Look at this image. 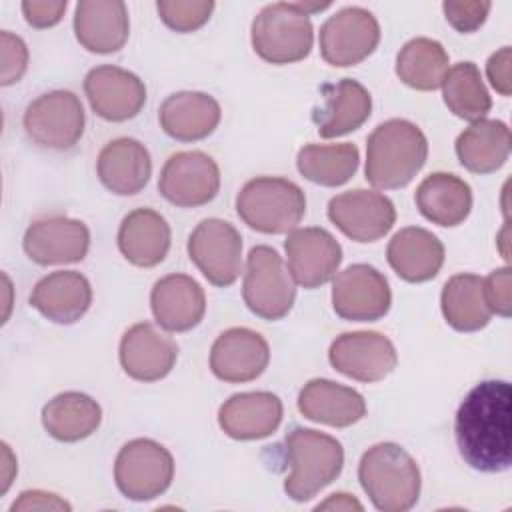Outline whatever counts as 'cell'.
<instances>
[{
  "label": "cell",
  "instance_id": "1",
  "mask_svg": "<svg viewBox=\"0 0 512 512\" xmlns=\"http://www.w3.org/2000/svg\"><path fill=\"white\" fill-rule=\"evenodd\" d=\"M512 390L506 380L476 384L454 418L458 452L474 470L496 474L512 464Z\"/></svg>",
  "mask_w": 512,
  "mask_h": 512
},
{
  "label": "cell",
  "instance_id": "2",
  "mask_svg": "<svg viewBox=\"0 0 512 512\" xmlns=\"http://www.w3.org/2000/svg\"><path fill=\"white\" fill-rule=\"evenodd\" d=\"M426 156L428 140L414 122L386 120L366 140V180L384 190L402 188L422 170Z\"/></svg>",
  "mask_w": 512,
  "mask_h": 512
},
{
  "label": "cell",
  "instance_id": "3",
  "mask_svg": "<svg viewBox=\"0 0 512 512\" xmlns=\"http://www.w3.org/2000/svg\"><path fill=\"white\" fill-rule=\"evenodd\" d=\"M358 480L370 502L382 512H406L420 496L418 464L394 442L374 444L362 454Z\"/></svg>",
  "mask_w": 512,
  "mask_h": 512
},
{
  "label": "cell",
  "instance_id": "4",
  "mask_svg": "<svg viewBox=\"0 0 512 512\" xmlns=\"http://www.w3.org/2000/svg\"><path fill=\"white\" fill-rule=\"evenodd\" d=\"M284 442L290 464L284 490L292 500L306 502L340 476L344 450L330 434L312 428H292Z\"/></svg>",
  "mask_w": 512,
  "mask_h": 512
},
{
  "label": "cell",
  "instance_id": "5",
  "mask_svg": "<svg viewBox=\"0 0 512 512\" xmlns=\"http://www.w3.org/2000/svg\"><path fill=\"white\" fill-rule=\"evenodd\" d=\"M236 212L256 232L284 234L304 218L306 196L288 178L258 176L248 180L238 192Z\"/></svg>",
  "mask_w": 512,
  "mask_h": 512
},
{
  "label": "cell",
  "instance_id": "6",
  "mask_svg": "<svg viewBox=\"0 0 512 512\" xmlns=\"http://www.w3.org/2000/svg\"><path fill=\"white\" fill-rule=\"evenodd\" d=\"M314 42L310 14L298 2H274L264 6L252 20L254 52L270 64L304 60Z\"/></svg>",
  "mask_w": 512,
  "mask_h": 512
},
{
  "label": "cell",
  "instance_id": "7",
  "mask_svg": "<svg viewBox=\"0 0 512 512\" xmlns=\"http://www.w3.org/2000/svg\"><path fill=\"white\" fill-rule=\"evenodd\" d=\"M242 298L248 310L262 320H280L290 312L296 286L274 248L260 244L248 252Z\"/></svg>",
  "mask_w": 512,
  "mask_h": 512
},
{
  "label": "cell",
  "instance_id": "8",
  "mask_svg": "<svg viewBox=\"0 0 512 512\" xmlns=\"http://www.w3.org/2000/svg\"><path fill=\"white\" fill-rule=\"evenodd\" d=\"M174 478V458L156 440L136 438L126 442L114 462L118 490L136 502L152 500L168 490Z\"/></svg>",
  "mask_w": 512,
  "mask_h": 512
},
{
  "label": "cell",
  "instance_id": "9",
  "mask_svg": "<svg viewBox=\"0 0 512 512\" xmlns=\"http://www.w3.org/2000/svg\"><path fill=\"white\" fill-rule=\"evenodd\" d=\"M84 108L70 90H52L32 100L22 124L32 142L52 150H70L84 134Z\"/></svg>",
  "mask_w": 512,
  "mask_h": 512
},
{
  "label": "cell",
  "instance_id": "10",
  "mask_svg": "<svg viewBox=\"0 0 512 512\" xmlns=\"http://www.w3.org/2000/svg\"><path fill=\"white\" fill-rule=\"evenodd\" d=\"M378 42L380 24L362 6H346L320 26V54L336 68L360 64L376 50Z\"/></svg>",
  "mask_w": 512,
  "mask_h": 512
},
{
  "label": "cell",
  "instance_id": "11",
  "mask_svg": "<svg viewBox=\"0 0 512 512\" xmlns=\"http://www.w3.org/2000/svg\"><path fill=\"white\" fill-rule=\"evenodd\" d=\"M188 256L214 286H230L242 270V236L226 220L206 218L188 236Z\"/></svg>",
  "mask_w": 512,
  "mask_h": 512
},
{
  "label": "cell",
  "instance_id": "12",
  "mask_svg": "<svg viewBox=\"0 0 512 512\" xmlns=\"http://www.w3.org/2000/svg\"><path fill=\"white\" fill-rule=\"evenodd\" d=\"M158 190L170 204L180 208L208 204L220 190V168L200 150L176 152L160 170Z\"/></svg>",
  "mask_w": 512,
  "mask_h": 512
},
{
  "label": "cell",
  "instance_id": "13",
  "mask_svg": "<svg viewBox=\"0 0 512 512\" xmlns=\"http://www.w3.org/2000/svg\"><path fill=\"white\" fill-rule=\"evenodd\" d=\"M392 292L388 280L370 264L344 268L332 284V308L350 322H374L388 314Z\"/></svg>",
  "mask_w": 512,
  "mask_h": 512
},
{
  "label": "cell",
  "instance_id": "14",
  "mask_svg": "<svg viewBox=\"0 0 512 512\" xmlns=\"http://www.w3.org/2000/svg\"><path fill=\"white\" fill-rule=\"evenodd\" d=\"M328 218L350 240L374 242L394 226L396 208L388 196L356 188L330 198Z\"/></svg>",
  "mask_w": 512,
  "mask_h": 512
},
{
  "label": "cell",
  "instance_id": "15",
  "mask_svg": "<svg viewBox=\"0 0 512 512\" xmlns=\"http://www.w3.org/2000/svg\"><path fill=\"white\" fill-rule=\"evenodd\" d=\"M330 364L358 382H378L398 364L394 344L380 332L358 330L340 334L328 350Z\"/></svg>",
  "mask_w": 512,
  "mask_h": 512
},
{
  "label": "cell",
  "instance_id": "16",
  "mask_svg": "<svg viewBox=\"0 0 512 512\" xmlns=\"http://www.w3.org/2000/svg\"><path fill=\"white\" fill-rule=\"evenodd\" d=\"M26 256L40 264H72L84 260L90 248V230L82 220L46 216L34 220L22 240Z\"/></svg>",
  "mask_w": 512,
  "mask_h": 512
},
{
  "label": "cell",
  "instance_id": "17",
  "mask_svg": "<svg viewBox=\"0 0 512 512\" xmlns=\"http://www.w3.org/2000/svg\"><path fill=\"white\" fill-rule=\"evenodd\" d=\"M84 92L90 108L110 122L138 116L146 102L144 82L134 72L112 64L92 68L84 78Z\"/></svg>",
  "mask_w": 512,
  "mask_h": 512
},
{
  "label": "cell",
  "instance_id": "18",
  "mask_svg": "<svg viewBox=\"0 0 512 512\" xmlns=\"http://www.w3.org/2000/svg\"><path fill=\"white\" fill-rule=\"evenodd\" d=\"M288 270L296 284L304 288H318L326 284L342 262V248L338 240L324 228H296L286 242Z\"/></svg>",
  "mask_w": 512,
  "mask_h": 512
},
{
  "label": "cell",
  "instance_id": "19",
  "mask_svg": "<svg viewBox=\"0 0 512 512\" xmlns=\"http://www.w3.org/2000/svg\"><path fill=\"white\" fill-rule=\"evenodd\" d=\"M270 362L264 336L250 328H228L212 344L210 370L218 380L240 384L256 380Z\"/></svg>",
  "mask_w": 512,
  "mask_h": 512
},
{
  "label": "cell",
  "instance_id": "20",
  "mask_svg": "<svg viewBox=\"0 0 512 512\" xmlns=\"http://www.w3.org/2000/svg\"><path fill=\"white\" fill-rule=\"evenodd\" d=\"M120 364L124 372L140 382H156L170 374L178 358L176 342L156 330L150 322L130 326L120 340Z\"/></svg>",
  "mask_w": 512,
  "mask_h": 512
},
{
  "label": "cell",
  "instance_id": "21",
  "mask_svg": "<svg viewBox=\"0 0 512 512\" xmlns=\"http://www.w3.org/2000/svg\"><path fill=\"white\" fill-rule=\"evenodd\" d=\"M372 112L370 92L352 78L322 86V104L314 108L312 120L322 138H336L358 130Z\"/></svg>",
  "mask_w": 512,
  "mask_h": 512
},
{
  "label": "cell",
  "instance_id": "22",
  "mask_svg": "<svg viewBox=\"0 0 512 512\" xmlns=\"http://www.w3.org/2000/svg\"><path fill=\"white\" fill-rule=\"evenodd\" d=\"M74 34L88 52H118L130 34L126 4L120 0H80L74 10Z\"/></svg>",
  "mask_w": 512,
  "mask_h": 512
},
{
  "label": "cell",
  "instance_id": "23",
  "mask_svg": "<svg viewBox=\"0 0 512 512\" xmlns=\"http://www.w3.org/2000/svg\"><path fill=\"white\" fill-rule=\"evenodd\" d=\"M150 306L156 322L168 332H186L200 324L206 312L202 286L186 274L160 278L150 292Z\"/></svg>",
  "mask_w": 512,
  "mask_h": 512
},
{
  "label": "cell",
  "instance_id": "24",
  "mask_svg": "<svg viewBox=\"0 0 512 512\" xmlns=\"http://www.w3.org/2000/svg\"><path fill=\"white\" fill-rule=\"evenodd\" d=\"M282 422V400L272 392H242L230 396L218 412V424L234 440H260Z\"/></svg>",
  "mask_w": 512,
  "mask_h": 512
},
{
  "label": "cell",
  "instance_id": "25",
  "mask_svg": "<svg viewBox=\"0 0 512 512\" xmlns=\"http://www.w3.org/2000/svg\"><path fill=\"white\" fill-rule=\"evenodd\" d=\"M30 304L56 324H74L92 304V288L86 276L74 270H58L40 278L30 294Z\"/></svg>",
  "mask_w": 512,
  "mask_h": 512
},
{
  "label": "cell",
  "instance_id": "26",
  "mask_svg": "<svg viewBox=\"0 0 512 512\" xmlns=\"http://www.w3.org/2000/svg\"><path fill=\"white\" fill-rule=\"evenodd\" d=\"M298 410L304 418L334 428H346L366 416V402L350 386L314 378L298 394Z\"/></svg>",
  "mask_w": 512,
  "mask_h": 512
},
{
  "label": "cell",
  "instance_id": "27",
  "mask_svg": "<svg viewBox=\"0 0 512 512\" xmlns=\"http://www.w3.org/2000/svg\"><path fill=\"white\" fill-rule=\"evenodd\" d=\"M220 116V104L210 94L190 90L170 94L158 110L162 130L180 142H194L210 136L218 126Z\"/></svg>",
  "mask_w": 512,
  "mask_h": 512
},
{
  "label": "cell",
  "instance_id": "28",
  "mask_svg": "<svg viewBox=\"0 0 512 512\" xmlns=\"http://www.w3.org/2000/svg\"><path fill=\"white\" fill-rule=\"evenodd\" d=\"M98 178L114 194H138L150 180L152 160L146 146L122 136L108 142L98 154Z\"/></svg>",
  "mask_w": 512,
  "mask_h": 512
},
{
  "label": "cell",
  "instance_id": "29",
  "mask_svg": "<svg viewBox=\"0 0 512 512\" xmlns=\"http://www.w3.org/2000/svg\"><path fill=\"white\" fill-rule=\"evenodd\" d=\"M170 226L152 208H136L124 216L118 228V248L122 256L140 268L160 264L170 250Z\"/></svg>",
  "mask_w": 512,
  "mask_h": 512
},
{
  "label": "cell",
  "instance_id": "30",
  "mask_svg": "<svg viewBox=\"0 0 512 512\" xmlns=\"http://www.w3.org/2000/svg\"><path fill=\"white\" fill-rule=\"evenodd\" d=\"M392 270L406 282L432 280L444 264L442 242L426 228L408 226L392 236L386 248Z\"/></svg>",
  "mask_w": 512,
  "mask_h": 512
},
{
  "label": "cell",
  "instance_id": "31",
  "mask_svg": "<svg viewBox=\"0 0 512 512\" xmlns=\"http://www.w3.org/2000/svg\"><path fill=\"white\" fill-rule=\"evenodd\" d=\"M414 200L420 214L438 226H458L472 210L470 186L448 172L426 176L416 188Z\"/></svg>",
  "mask_w": 512,
  "mask_h": 512
},
{
  "label": "cell",
  "instance_id": "32",
  "mask_svg": "<svg viewBox=\"0 0 512 512\" xmlns=\"http://www.w3.org/2000/svg\"><path fill=\"white\" fill-rule=\"evenodd\" d=\"M460 164L474 174H490L510 156V128L502 120H476L456 138Z\"/></svg>",
  "mask_w": 512,
  "mask_h": 512
},
{
  "label": "cell",
  "instance_id": "33",
  "mask_svg": "<svg viewBox=\"0 0 512 512\" xmlns=\"http://www.w3.org/2000/svg\"><path fill=\"white\" fill-rule=\"evenodd\" d=\"M100 420V404L82 392H62L42 408V426L60 442H78L92 436Z\"/></svg>",
  "mask_w": 512,
  "mask_h": 512
},
{
  "label": "cell",
  "instance_id": "34",
  "mask_svg": "<svg viewBox=\"0 0 512 512\" xmlns=\"http://www.w3.org/2000/svg\"><path fill=\"white\" fill-rule=\"evenodd\" d=\"M440 308L446 322L458 332H476L490 322V308L482 292V278L476 274L452 276L440 296Z\"/></svg>",
  "mask_w": 512,
  "mask_h": 512
},
{
  "label": "cell",
  "instance_id": "35",
  "mask_svg": "<svg viewBox=\"0 0 512 512\" xmlns=\"http://www.w3.org/2000/svg\"><path fill=\"white\" fill-rule=\"evenodd\" d=\"M360 152L354 144H306L296 156L298 172L320 186H340L358 170Z\"/></svg>",
  "mask_w": 512,
  "mask_h": 512
},
{
  "label": "cell",
  "instance_id": "36",
  "mask_svg": "<svg viewBox=\"0 0 512 512\" xmlns=\"http://www.w3.org/2000/svg\"><path fill=\"white\" fill-rule=\"evenodd\" d=\"M448 72V52L438 40L418 36L408 40L396 56L398 78L416 90H436Z\"/></svg>",
  "mask_w": 512,
  "mask_h": 512
},
{
  "label": "cell",
  "instance_id": "37",
  "mask_svg": "<svg viewBox=\"0 0 512 512\" xmlns=\"http://www.w3.org/2000/svg\"><path fill=\"white\" fill-rule=\"evenodd\" d=\"M442 94L448 110L462 120H482L492 108L490 94L474 62L454 64L442 80Z\"/></svg>",
  "mask_w": 512,
  "mask_h": 512
},
{
  "label": "cell",
  "instance_id": "38",
  "mask_svg": "<svg viewBox=\"0 0 512 512\" xmlns=\"http://www.w3.org/2000/svg\"><path fill=\"white\" fill-rule=\"evenodd\" d=\"M156 10L162 22L176 32H194L204 26L214 10L212 0H160Z\"/></svg>",
  "mask_w": 512,
  "mask_h": 512
},
{
  "label": "cell",
  "instance_id": "39",
  "mask_svg": "<svg viewBox=\"0 0 512 512\" xmlns=\"http://www.w3.org/2000/svg\"><path fill=\"white\" fill-rule=\"evenodd\" d=\"M490 8L492 4L488 0H446L442 4L446 20L462 34L478 30L484 24Z\"/></svg>",
  "mask_w": 512,
  "mask_h": 512
},
{
  "label": "cell",
  "instance_id": "40",
  "mask_svg": "<svg viewBox=\"0 0 512 512\" xmlns=\"http://www.w3.org/2000/svg\"><path fill=\"white\" fill-rule=\"evenodd\" d=\"M482 292L486 306L490 312L498 316H510L512 310V296H510V268H498L492 270L486 278H482Z\"/></svg>",
  "mask_w": 512,
  "mask_h": 512
},
{
  "label": "cell",
  "instance_id": "41",
  "mask_svg": "<svg viewBox=\"0 0 512 512\" xmlns=\"http://www.w3.org/2000/svg\"><path fill=\"white\" fill-rule=\"evenodd\" d=\"M28 64V48L20 36L2 30V84H14L22 78Z\"/></svg>",
  "mask_w": 512,
  "mask_h": 512
},
{
  "label": "cell",
  "instance_id": "42",
  "mask_svg": "<svg viewBox=\"0 0 512 512\" xmlns=\"http://www.w3.org/2000/svg\"><path fill=\"white\" fill-rule=\"evenodd\" d=\"M66 6H68L66 0H58V2L26 0V2H22V14L30 26L50 28L62 20Z\"/></svg>",
  "mask_w": 512,
  "mask_h": 512
},
{
  "label": "cell",
  "instance_id": "43",
  "mask_svg": "<svg viewBox=\"0 0 512 512\" xmlns=\"http://www.w3.org/2000/svg\"><path fill=\"white\" fill-rule=\"evenodd\" d=\"M486 74L496 92H500L502 96H510V46H502L488 58Z\"/></svg>",
  "mask_w": 512,
  "mask_h": 512
},
{
  "label": "cell",
  "instance_id": "44",
  "mask_svg": "<svg viewBox=\"0 0 512 512\" xmlns=\"http://www.w3.org/2000/svg\"><path fill=\"white\" fill-rule=\"evenodd\" d=\"M12 512L20 510H70V504L58 498L56 494L42 490H26L18 496V500L10 508Z\"/></svg>",
  "mask_w": 512,
  "mask_h": 512
},
{
  "label": "cell",
  "instance_id": "45",
  "mask_svg": "<svg viewBox=\"0 0 512 512\" xmlns=\"http://www.w3.org/2000/svg\"><path fill=\"white\" fill-rule=\"evenodd\" d=\"M330 508H336V510H362V504L358 500H354L350 494H344V492H338V494H332L326 502L318 504V510H330Z\"/></svg>",
  "mask_w": 512,
  "mask_h": 512
}]
</instances>
